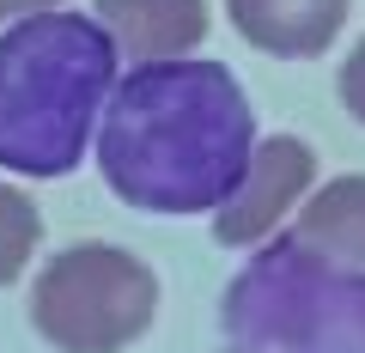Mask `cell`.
<instances>
[{
	"label": "cell",
	"mask_w": 365,
	"mask_h": 353,
	"mask_svg": "<svg viewBox=\"0 0 365 353\" xmlns=\"http://www.w3.org/2000/svg\"><path fill=\"white\" fill-rule=\"evenodd\" d=\"M225 353H365V275L299 250L262 244L225 287Z\"/></svg>",
	"instance_id": "3957f363"
},
{
	"label": "cell",
	"mask_w": 365,
	"mask_h": 353,
	"mask_svg": "<svg viewBox=\"0 0 365 353\" xmlns=\"http://www.w3.org/2000/svg\"><path fill=\"white\" fill-rule=\"evenodd\" d=\"M98 25L110 31L128 61H177L207 37V0H91Z\"/></svg>",
	"instance_id": "8992f818"
},
{
	"label": "cell",
	"mask_w": 365,
	"mask_h": 353,
	"mask_svg": "<svg viewBox=\"0 0 365 353\" xmlns=\"http://www.w3.org/2000/svg\"><path fill=\"white\" fill-rule=\"evenodd\" d=\"M311 177H317V153L304 140H292V134L262 140L256 153H250L237 189L213 208V237H220V244H237V250L262 244L274 225L287 220L292 201L311 189Z\"/></svg>",
	"instance_id": "5b68a950"
},
{
	"label": "cell",
	"mask_w": 365,
	"mask_h": 353,
	"mask_svg": "<svg viewBox=\"0 0 365 353\" xmlns=\"http://www.w3.org/2000/svg\"><path fill=\"white\" fill-rule=\"evenodd\" d=\"M43 237V213L25 189L0 183V287H13L19 275L31 268V250Z\"/></svg>",
	"instance_id": "9c48e42d"
},
{
	"label": "cell",
	"mask_w": 365,
	"mask_h": 353,
	"mask_svg": "<svg viewBox=\"0 0 365 353\" xmlns=\"http://www.w3.org/2000/svg\"><path fill=\"white\" fill-rule=\"evenodd\" d=\"M335 86H341V104L365 122V43L347 55V61H341V79H335Z\"/></svg>",
	"instance_id": "30bf717a"
},
{
	"label": "cell",
	"mask_w": 365,
	"mask_h": 353,
	"mask_svg": "<svg viewBox=\"0 0 365 353\" xmlns=\"http://www.w3.org/2000/svg\"><path fill=\"white\" fill-rule=\"evenodd\" d=\"M61 0H0V25L6 19H31V13H55Z\"/></svg>",
	"instance_id": "8fae6325"
},
{
	"label": "cell",
	"mask_w": 365,
	"mask_h": 353,
	"mask_svg": "<svg viewBox=\"0 0 365 353\" xmlns=\"http://www.w3.org/2000/svg\"><path fill=\"white\" fill-rule=\"evenodd\" d=\"M237 37L268 55H323L347 25V0H225Z\"/></svg>",
	"instance_id": "52a82bcc"
},
{
	"label": "cell",
	"mask_w": 365,
	"mask_h": 353,
	"mask_svg": "<svg viewBox=\"0 0 365 353\" xmlns=\"http://www.w3.org/2000/svg\"><path fill=\"white\" fill-rule=\"evenodd\" d=\"M116 86V43L91 13H31L0 31V170L67 177Z\"/></svg>",
	"instance_id": "7a4b0ae2"
},
{
	"label": "cell",
	"mask_w": 365,
	"mask_h": 353,
	"mask_svg": "<svg viewBox=\"0 0 365 353\" xmlns=\"http://www.w3.org/2000/svg\"><path fill=\"white\" fill-rule=\"evenodd\" d=\"M287 237L311 256L335 262V268L365 262V177H335L329 189H317Z\"/></svg>",
	"instance_id": "ba28073f"
},
{
	"label": "cell",
	"mask_w": 365,
	"mask_h": 353,
	"mask_svg": "<svg viewBox=\"0 0 365 353\" xmlns=\"http://www.w3.org/2000/svg\"><path fill=\"white\" fill-rule=\"evenodd\" d=\"M158 280L116 244H73L43 262L31 287V329L55 353H122L153 329Z\"/></svg>",
	"instance_id": "277c9868"
},
{
	"label": "cell",
	"mask_w": 365,
	"mask_h": 353,
	"mask_svg": "<svg viewBox=\"0 0 365 353\" xmlns=\"http://www.w3.org/2000/svg\"><path fill=\"white\" fill-rule=\"evenodd\" d=\"M256 153V110L220 61H146L98 110V170L140 213H207Z\"/></svg>",
	"instance_id": "6da1fadb"
}]
</instances>
